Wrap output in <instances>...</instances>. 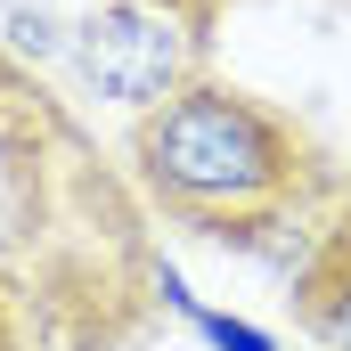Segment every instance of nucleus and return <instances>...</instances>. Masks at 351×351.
<instances>
[{"label":"nucleus","mask_w":351,"mask_h":351,"mask_svg":"<svg viewBox=\"0 0 351 351\" xmlns=\"http://www.w3.org/2000/svg\"><path fill=\"white\" fill-rule=\"evenodd\" d=\"M0 351H25V327H16V302H8V286H0Z\"/></svg>","instance_id":"obj_4"},{"label":"nucleus","mask_w":351,"mask_h":351,"mask_svg":"<svg viewBox=\"0 0 351 351\" xmlns=\"http://www.w3.org/2000/svg\"><path fill=\"white\" fill-rule=\"evenodd\" d=\"M131 180L172 229L213 237V245H245V254L278 245L335 188L311 123H294L286 106L254 98L229 74H204V66L139 106Z\"/></svg>","instance_id":"obj_1"},{"label":"nucleus","mask_w":351,"mask_h":351,"mask_svg":"<svg viewBox=\"0 0 351 351\" xmlns=\"http://www.w3.org/2000/svg\"><path fill=\"white\" fill-rule=\"evenodd\" d=\"M286 311L311 351H351V188H327V204L311 213Z\"/></svg>","instance_id":"obj_3"},{"label":"nucleus","mask_w":351,"mask_h":351,"mask_svg":"<svg viewBox=\"0 0 351 351\" xmlns=\"http://www.w3.org/2000/svg\"><path fill=\"white\" fill-rule=\"evenodd\" d=\"M82 66L98 90L147 106V98H164L172 82H188L204 66V25L188 8H172V0H106L90 16Z\"/></svg>","instance_id":"obj_2"}]
</instances>
